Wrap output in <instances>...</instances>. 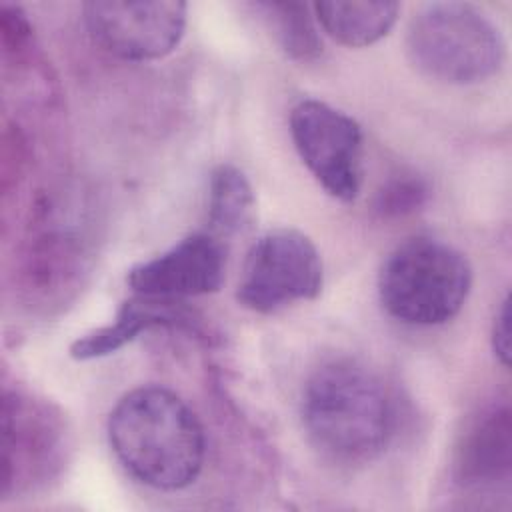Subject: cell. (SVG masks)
I'll return each instance as SVG.
<instances>
[{"label": "cell", "mask_w": 512, "mask_h": 512, "mask_svg": "<svg viewBox=\"0 0 512 512\" xmlns=\"http://www.w3.org/2000/svg\"><path fill=\"white\" fill-rule=\"evenodd\" d=\"M428 198V184L414 172L392 176L378 192L374 208L384 218H398L416 212Z\"/></svg>", "instance_id": "15"}, {"label": "cell", "mask_w": 512, "mask_h": 512, "mask_svg": "<svg viewBox=\"0 0 512 512\" xmlns=\"http://www.w3.org/2000/svg\"><path fill=\"white\" fill-rule=\"evenodd\" d=\"M226 248L214 234L194 232L166 252L130 268L126 282L150 298L178 300L216 292L224 282Z\"/></svg>", "instance_id": "9"}, {"label": "cell", "mask_w": 512, "mask_h": 512, "mask_svg": "<svg viewBox=\"0 0 512 512\" xmlns=\"http://www.w3.org/2000/svg\"><path fill=\"white\" fill-rule=\"evenodd\" d=\"M254 206V190L240 168L220 164L212 170L206 208L210 234L224 240L244 232L252 224Z\"/></svg>", "instance_id": "13"}, {"label": "cell", "mask_w": 512, "mask_h": 512, "mask_svg": "<svg viewBox=\"0 0 512 512\" xmlns=\"http://www.w3.org/2000/svg\"><path fill=\"white\" fill-rule=\"evenodd\" d=\"M82 10L94 42L132 62L170 54L186 28V4L180 0H94Z\"/></svg>", "instance_id": "8"}, {"label": "cell", "mask_w": 512, "mask_h": 512, "mask_svg": "<svg viewBox=\"0 0 512 512\" xmlns=\"http://www.w3.org/2000/svg\"><path fill=\"white\" fill-rule=\"evenodd\" d=\"M154 326H192V320L174 300L136 294V298L120 306L112 324L76 338L70 346V356L82 362L108 356Z\"/></svg>", "instance_id": "11"}, {"label": "cell", "mask_w": 512, "mask_h": 512, "mask_svg": "<svg viewBox=\"0 0 512 512\" xmlns=\"http://www.w3.org/2000/svg\"><path fill=\"white\" fill-rule=\"evenodd\" d=\"M108 440L122 466L156 490L190 486L204 464L202 424L180 396L160 386H142L118 400Z\"/></svg>", "instance_id": "1"}, {"label": "cell", "mask_w": 512, "mask_h": 512, "mask_svg": "<svg viewBox=\"0 0 512 512\" xmlns=\"http://www.w3.org/2000/svg\"><path fill=\"white\" fill-rule=\"evenodd\" d=\"M324 282L322 258L314 242L294 228L262 234L246 252L236 286L238 302L258 314L314 300Z\"/></svg>", "instance_id": "5"}, {"label": "cell", "mask_w": 512, "mask_h": 512, "mask_svg": "<svg viewBox=\"0 0 512 512\" xmlns=\"http://www.w3.org/2000/svg\"><path fill=\"white\" fill-rule=\"evenodd\" d=\"M302 422L326 458L364 464L388 446L396 412L388 388L374 370L354 360H332L304 386Z\"/></svg>", "instance_id": "2"}, {"label": "cell", "mask_w": 512, "mask_h": 512, "mask_svg": "<svg viewBox=\"0 0 512 512\" xmlns=\"http://www.w3.org/2000/svg\"><path fill=\"white\" fill-rule=\"evenodd\" d=\"M0 30H2V44H4L6 52L22 54L28 48L32 28H30V22L26 20L24 12L18 6L2 4Z\"/></svg>", "instance_id": "16"}, {"label": "cell", "mask_w": 512, "mask_h": 512, "mask_svg": "<svg viewBox=\"0 0 512 512\" xmlns=\"http://www.w3.org/2000/svg\"><path fill=\"white\" fill-rule=\"evenodd\" d=\"M66 450V428L46 402L20 392L2 398V496L26 492L52 478Z\"/></svg>", "instance_id": "7"}, {"label": "cell", "mask_w": 512, "mask_h": 512, "mask_svg": "<svg viewBox=\"0 0 512 512\" xmlns=\"http://www.w3.org/2000/svg\"><path fill=\"white\" fill-rule=\"evenodd\" d=\"M492 348L502 366L510 364V300L508 296L502 300L494 326H492Z\"/></svg>", "instance_id": "17"}, {"label": "cell", "mask_w": 512, "mask_h": 512, "mask_svg": "<svg viewBox=\"0 0 512 512\" xmlns=\"http://www.w3.org/2000/svg\"><path fill=\"white\" fill-rule=\"evenodd\" d=\"M256 8L264 14L274 38L290 58L312 60L322 52L314 16L304 2H260Z\"/></svg>", "instance_id": "14"}, {"label": "cell", "mask_w": 512, "mask_h": 512, "mask_svg": "<svg viewBox=\"0 0 512 512\" xmlns=\"http://www.w3.org/2000/svg\"><path fill=\"white\" fill-rule=\"evenodd\" d=\"M472 288V266L454 246L414 236L396 246L378 276L384 310L412 326H436L452 320Z\"/></svg>", "instance_id": "4"}, {"label": "cell", "mask_w": 512, "mask_h": 512, "mask_svg": "<svg viewBox=\"0 0 512 512\" xmlns=\"http://www.w3.org/2000/svg\"><path fill=\"white\" fill-rule=\"evenodd\" d=\"M512 468V418L494 406L466 426L454 454V478L462 488L490 490L508 484Z\"/></svg>", "instance_id": "10"}, {"label": "cell", "mask_w": 512, "mask_h": 512, "mask_svg": "<svg viewBox=\"0 0 512 512\" xmlns=\"http://www.w3.org/2000/svg\"><path fill=\"white\" fill-rule=\"evenodd\" d=\"M290 136L310 174L332 198H358L362 130L352 116L320 100H302L290 112Z\"/></svg>", "instance_id": "6"}, {"label": "cell", "mask_w": 512, "mask_h": 512, "mask_svg": "<svg viewBox=\"0 0 512 512\" xmlns=\"http://www.w3.org/2000/svg\"><path fill=\"white\" fill-rule=\"evenodd\" d=\"M410 62L444 84H478L494 76L506 58L500 28L468 2H432L420 8L406 32Z\"/></svg>", "instance_id": "3"}, {"label": "cell", "mask_w": 512, "mask_h": 512, "mask_svg": "<svg viewBox=\"0 0 512 512\" xmlns=\"http://www.w3.org/2000/svg\"><path fill=\"white\" fill-rule=\"evenodd\" d=\"M312 10L330 38L350 48H362L390 32L400 6L388 0H328L316 2Z\"/></svg>", "instance_id": "12"}]
</instances>
